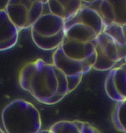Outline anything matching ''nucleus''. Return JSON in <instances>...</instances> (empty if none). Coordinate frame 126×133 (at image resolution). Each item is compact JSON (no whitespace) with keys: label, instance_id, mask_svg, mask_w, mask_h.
<instances>
[{"label":"nucleus","instance_id":"obj_1","mask_svg":"<svg viewBox=\"0 0 126 133\" xmlns=\"http://www.w3.org/2000/svg\"><path fill=\"white\" fill-rule=\"evenodd\" d=\"M18 82L20 87L37 101L44 105H52L58 87L53 64L41 58L26 63L19 71Z\"/></svg>","mask_w":126,"mask_h":133},{"label":"nucleus","instance_id":"obj_2","mask_svg":"<svg viewBox=\"0 0 126 133\" xmlns=\"http://www.w3.org/2000/svg\"><path fill=\"white\" fill-rule=\"evenodd\" d=\"M1 117L6 133H37L41 130L39 111L31 103L23 99H16L6 105Z\"/></svg>","mask_w":126,"mask_h":133},{"label":"nucleus","instance_id":"obj_3","mask_svg":"<svg viewBox=\"0 0 126 133\" xmlns=\"http://www.w3.org/2000/svg\"><path fill=\"white\" fill-rule=\"evenodd\" d=\"M42 0H9L5 10L19 30L32 27L43 13Z\"/></svg>","mask_w":126,"mask_h":133},{"label":"nucleus","instance_id":"obj_4","mask_svg":"<svg viewBox=\"0 0 126 133\" xmlns=\"http://www.w3.org/2000/svg\"><path fill=\"white\" fill-rule=\"evenodd\" d=\"M64 20L58 16L48 13L42 14L31 27V37L38 48L47 39H51L63 30Z\"/></svg>","mask_w":126,"mask_h":133},{"label":"nucleus","instance_id":"obj_5","mask_svg":"<svg viewBox=\"0 0 126 133\" xmlns=\"http://www.w3.org/2000/svg\"><path fill=\"white\" fill-rule=\"evenodd\" d=\"M19 30L9 18L5 10L0 9V51L10 49L16 44Z\"/></svg>","mask_w":126,"mask_h":133},{"label":"nucleus","instance_id":"obj_6","mask_svg":"<svg viewBox=\"0 0 126 133\" xmlns=\"http://www.w3.org/2000/svg\"><path fill=\"white\" fill-rule=\"evenodd\" d=\"M97 44V38L92 42L81 43L65 37L61 46L68 57L76 61H81L95 51Z\"/></svg>","mask_w":126,"mask_h":133},{"label":"nucleus","instance_id":"obj_7","mask_svg":"<svg viewBox=\"0 0 126 133\" xmlns=\"http://www.w3.org/2000/svg\"><path fill=\"white\" fill-rule=\"evenodd\" d=\"M52 59L53 65L62 71L66 76L83 74L81 61L72 59L66 55L61 45L56 49L53 53Z\"/></svg>","mask_w":126,"mask_h":133},{"label":"nucleus","instance_id":"obj_8","mask_svg":"<svg viewBox=\"0 0 126 133\" xmlns=\"http://www.w3.org/2000/svg\"><path fill=\"white\" fill-rule=\"evenodd\" d=\"M80 23L84 24L93 29L97 35L103 32L104 26L98 12L87 7L82 6L77 12Z\"/></svg>","mask_w":126,"mask_h":133},{"label":"nucleus","instance_id":"obj_9","mask_svg":"<svg viewBox=\"0 0 126 133\" xmlns=\"http://www.w3.org/2000/svg\"><path fill=\"white\" fill-rule=\"evenodd\" d=\"M64 33L65 38L81 43L92 42L98 36L93 29L82 23L75 24Z\"/></svg>","mask_w":126,"mask_h":133},{"label":"nucleus","instance_id":"obj_10","mask_svg":"<svg viewBox=\"0 0 126 133\" xmlns=\"http://www.w3.org/2000/svg\"><path fill=\"white\" fill-rule=\"evenodd\" d=\"M97 43L103 52L114 62H118L116 43L108 34L102 32L97 36Z\"/></svg>","mask_w":126,"mask_h":133},{"label":"nucleus","instance_id":"obj_11","mask_svg":"<svg viewBox=\"0 0 126 133\" xmlns=\"http://www.w3.org/2000/svg\"><path fill=\"white\" fill-rule=\"evenodd\" d=\"M112 122L116 130L126 133V100L115 105L112 114Z\"/></svg>","mask_w":126,"mask_h":133},{"label":"nucleus","instance_id":"obj_12","mask_svg":"<svg viewBox=\"0 0 126 133\" xmlns=\"http://www.w3.org/2000/svg\"><path fill=\"white\" fill-rule=\"evenodd\" d=\"M95 51L97 58L92 69L98 71H106L112 69L116 63L113 61L105 54L98 43L95 48Z\"/></svg>","mask_w":126,"mask_h":133},{"label":"nucleus","instance_id":"obj_13","mask_svg":"<svg viewBox=\"0 0 126 133\" xmlns=\"http://www.w3.org/2000/svg\"><path fill=\"white\" fill-rule=\"evenodd\" d=\"M114 81L118 92L126 100V63L114 68Z\"/></svg>","mask_w":126,"mask_h":133},{"label":"nucleus","instance_id":"obj_14","mask_svg":"<svg viewBox=\"0 0 126 133\" xmlns=\"http://www.w3.org/2000/svg\"><path fill=\"white\" fill-rule=\"evenodd\" d=\"M104 28L115 23V16L113 6L108 0H102L101 2L98 9Z\"/></svg>","mask_w":126,"mask_h":133},{"label":"nucleus","instance_id":"obj_15","mask_svg":"<svg viewBox=\"0 0 126 133\" xmlns=\"http://www.w3.org/2000/svg\"><path fill=\"white\" fill-rule=\"evenodd\" d=\"M54 70L58 79V87L57 94L52 101V105H55L60 102L68 94L67 76L55 66Z\"/></svg>","mask_w":126,"mask_h":133},{"label":"nucleus","instance_id":"obj_16","mask_svg":"<svg viewBox=\"0 0 126 133\" xmlns=\"http://www.w3.org/2000/svg\"><path fill=\"white\" fill-rule=\"evenodd\" d=\"M114 68L112 69L108 74L104 82L105 91L108 97L111 100L119 102H121L125 99L118 92L114 81Z\"/></svg>","mask_w":126,"mask_h":133},{"label":"nucleus","instance_id":"obj_17","mask_svg":"<svg viewBox=\"0 0 126 133\" xmlns=\"http://www.w3.org/2000/svg\"><path fill=\"white\" fill-rule=\"evenodd\" d=\"M53 133H81L74 120H61L52 125L49 129Z\"/></svg>","mask_w":126,"mask_h":133},{"label":"nucleus","instance_id":"obj_18","mask_svg":"<svg viewBox=\"0 0 126 133\" xmlns=\"http://www.w3.org/2000/svg\"><path fill=\"white\" fill-rule=\"evenodd\" d=\"M113 6L115 23L126 25V0H108Z\"/></svg>","mask_w":126,"mask_h":133},{"label":"nucleus","instance_id":"obj_19","mask_svg":"<svg viewBox=\"0 0 126 133\" xmlns=\"http://www.w3.org/2000/svg\"><path fill=\"white\" fill-rule=\"evenodd\" d=\"M103 32L111 37L116 43L122 44L125 43L122 25L114 23L104 27Z\"/></svg>","mask_w":126,"mask_h":133},{"label":"nucleus","instance_id":"obj_20","mask_svg":"<svg viewBox=\"0 0 126 133\" xmlns=\"http://www.w3.org/2000/svg\"><path fill=\"white\" fill-rule=\"evenodd\" d=\"M64 10V21L76 14L82 7V1L60 0Z\"/></svg>","mask_w":126,"mask_h":133},{"label":"nucleus","instance_id":"obj_21","mask_svg":"<svg viewBox=\"0 0 126 133\" xmlns=\"http://www.w3.org/2000/svg\"><path fill=\"white\" fill-rule=\"evenodd\" d=\"M47 5L50 13L64 20V10L60 0H49Z\"/></svg>","mask_w":126,"mask_h":133},{"label":"nucleus","instance_id":"obj_22","mask_svg":"<svg viewBox=\"0 0 126 133\" xmlns=\"http://www.w3.org/2000/svg\"><path fill=\"white\" fill-rule=\"evenodd\" d=\"M83 75V74L81 73L75 76H67L68 94L75 90L79 84L82 80Z\"/></svg>","mask_w":126,"mask_h":133},{"label":"nucleus","instance_id":"obj_23","mask_svg":"<svg viewBox=\"0 0 126 133\" xmlns=\"http://www.w3.org/2000/svg\"><path fill=\"white\" fill-rule=\"evenodd\" d=\"M97 58V53L96 51L93 53L91 55L83 60L81 61V65L82 66V72L85 74L89 72L91 69L93 68L94 65L96 62Z\"/></svg>","mask_w":126,"mask_h":133},{"label":"nucleus","instance_id":"obj_24","mask_svg":"<svg viewBox=\"0 0 126 133\" xmlns=\"http://www.w3.org/2000/svg\"><path fill=\"white\" fill-rule=\"evenodd\" d=\"M75 123L79 128L81 133H97L98 129L87 122L79 120H74Z\"/></svg>","mask_w":126,"mask_h":133},{"label":"nucleus","instance_id":"obj_25","mask_svg":"<svg viewBox=\"0 0 126 133\" xmlns=\"http://www.w3.org/2000/svg\"><path fill=\"white\" fill-rule=\"evenodd\" d=\"M116 46L119 62L123 59H125L126 57V43L122 44L116 43Z\"/></svg>","mask_w":126,"mask_h":133},{"label":"nucleus","instance_id":"obj_26","mask_svg":"<svg viewBox=\"0 0 126 133\" xmlns=\"http://www.w3.org/2000/svg\"><path fill=\"white\" fill-rule=\"evenodd\" d=\"M122 29H123V32L125 41V43H126V25H123Z\"/></svg>","mask_w":126,"mask_h":133},{"label":"nucleus","instance_id":"obj_27","mask_svg":"<svg viewBox=\"0 0 126 133\" xmlns=\"http://www.w3.org/2000/svg\"><path fill=\"white\" fill-rule=\"evenodd\" d=\"M37 133H53L50 130H41L39 132Z\"/></svg>","mask_w":126,"mask_h":133},{"label":"nucleus","instance_id":"obj_28","mask_svg":"<svg viewBox=\"0 0 126 133\" xmlns=\"http://www.w3.org/2000/svg\"><path fill=\"white\" fill-rule=\"evenodd\" d=\"M0 133H5L4 132V131L2 129L0 128Z\"/></svg>","mask_w":126,"mask_h":133},{"label":"nucleus","instance_id":"obj_29","mask_svg":"<svg viewBox=\"0 0 126 133\" xmlns=\"http://www.w3.org/2000/svg\"><path fill=\"white\" fill-rule=\"evenodd\" d=\"M97 133H102L101 132H100V130H98H98H97Z\"/></svg>","mask_w":126,"mask_h":133},{"label":"nucleus","instance_id":"obj_30","mask_svg":"<svg viewBox=\"0 0 126 133\" xmlns=\"http://www.w3.org/2000/svg\"><path fill=\"white\" fill-rule=\"evenodd\" d=\"M125 62H126V57L125 58Z\"/></svg>","mask_w":126,"mask_h":133}]
</instances>
